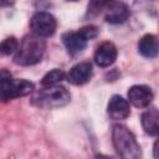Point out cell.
Segmentation results:
<instances>
[{"label": "cell", "instance_id": "cell-11", "mask_svg": "<svg viewBox=\"0 0 159 159\" xmlns=\"http://www.w3.org/2000/svg\"><path fill=\"white\" fill-rule=\"evenodd\" d=\"M62 42L70 55H77L84 50L87 46L86 37L81 34V31H68L62 35Z\"/></svg>", "mask_w": 159, "mask_h": 159}, {"label": "cell", "instance_id": "cell-7", "mask_svg": "<svg viewBox=\"0 0 159 159\" xmlns=\"http://www.w3.org/2000/svg\"><path fill=\"white\" fill-rule=\"evenodd\" d=\"M152 99H153V92L148 86L134 84L128 89V102L137 108L148 107Z\"/></svg>", "mask_w": 159, "mask_h": 159}, {"label": "cell", "instance_id": "cell-18", "mask_svg": "<svg viewBox=\"0 0 159 159\" xmlns=\"http://www.w3.org/2000/svg\"><path fill=\"white\" fill-rule=\"evenodd\" d=\"M67 1H78V0H67Z\"/></svg>", "mask_w": 159, "mask_h": 159}, {"label": "cell", "instance_id": "cell-9", "mask_svg": "<svg viewBox=\"0 0 159 159\" xmlns=\"http://www.w3.org/2000/svg\"><path fill=\"white\" fill-rule=\"evenodd\" d=\"M91 77H92V65L89 62H80L75 65L66 75L67 81L75 86H82L87 83L91 80Z\"/></svg>", "mask_w": 159, "mask_h": 159}, {"label": "cell", "instance_id": "cell-16", "mask_svg": "<svg viewBox=\"0 0 159 159\" xmlns=\"http://www.w3.org/2000/svg\"><path fill=\"white\" fill-rule=\"evenodd\" d=\"M14 4V0H0V9L10 7Z\"/></svg>", "mask_w": 159, "mask_h": 159}, {"label": "cell", "instance_id": "cell-13", "mask_svg": "<svg viewBox=\"0 0 159 159\" xmlns=\"http://www.w3.org/2000/svg\"><path fill=\"white\" fill-rule=\"evenodd\" d=\"M138 50L142 56L148 58H154L158 55V40L154 35L147 34L144 35L138 43Z\"/></svg>", "mask_w": 159, "mask_h": 159}, {"label": "cell", "instance_id": "cell-2", "mask_svg": "<svg viewBox=\"0 0 159 159\" xmlns=\"http://www.w3.org/2000/svg\"><path fill=\"white\" fill-rule=\"evenodd\" d=\"M46 42L43 37L37 36L35 34L26 35L22 40L17 50L15 51L14 62L20 66H32L39 63L45 53Z\"/></svg>", "mask_w": 159, "mask_h": 159}, {"label": "cell", "instance_id": "cell-17", "mask_svg": "<svg viewBox=\"0 0 159 159\" xmlns=\"http://www.w3.org/2000/svg\"><path fill=\"white\" fill-rule=\"evenodd\" d=\"M157 144H158V142H155V143H154V158H158V149H157Z\"/></svg>", "mask_w": 159, "mask_h": 159}, {"label": "cell", "instance_id": "cell-15", "mask_svg": "<svg viewBox=\"0 0 159 159\" xmlns=\"http://www.w3.org/2000/svg\"><path fill=\"white\" fill-rule=\"evenodd\" d=\"M17 46H19V43H17L15 37H12V36L11 37H6L0 43V53L4 55V56L11 55L17 50Z\"/></svg>", "mask_w": 159, "mask_h": 159}, {"label": "cell", "instance_id": "cell-5", "mask_svg": "<svg viewBox=\"0 0 159 159\" xmlns=\"http://www.w3.org/2000/svg\"><path fill=\"white\" fill-rule=\"evenodd\" d=\"M34 91V83L27 80H17L2 68L0 70V101L7 102L17 97L30 94Z\"/></svg>", "mask_w": 159, "mask_h": 159}, {"label": "cell", "instance_id": "cell-3", "mask_svg": "<svg viewBox=\"0 0 159 159\" xmlns=\"http://www.w3.org/2000/svg\"><path fill=\"white\" fill-rule=\"evenodd\" d=\"M70 92L58 84L55 86H42L41 89L36 91L31 98V103L42 109L60 108L70 103Z\"/></svg>", "mask_w": 159, "mask_h": 159}, {"label": "cell", "instance_id": "cell-6", "mask_svg": "<svg viewBox=\"0 0 159 159\" xmlns=\"http://www.w3.org/2000/svg\"><path fill=\"white\" fill-rule=\"evenodd\" d=\"M30 26H31L32 34L41 36V37H48L55 34L57 22H56L55 16L51 15L50 12L37 11L31 17Z\"/></svg>", "mask_w": 159, "mask_h": 159}, {"label": "cell", "instance_id": "cell-12", "mask_svg": "<svg viewBox=\"0 0 159 159\" xmlns=\"http://www.w3.org/2000/svg\"><path fill=\"white\" fill-rule=\"evenodd\" d=\"M144 132L149 135H157L159 132V113L157 108H150L142 114L140 118Z\"/></svg>", "mask_w": 159, "mask_h": 159}, {"label": "cell", "instance_id": "cell-1", "mask_svg": "<svg viewBox=\"0 0 159 159\" xmlns=\"http://www.w3.org/2000/svg\"><path fill=\"white\" fill-rule=\"evenodd\" d=\"M87 15L91 17L102 16L109 24H122L128 20L130 11L127 4L119 0H89Z\"/></svg>", "mask_w": 159, "mask_h": 159}, {"label": "cell", "instance_id": "cell-8", "mask_svg": "<svg viewBox=\"0 0 159 159\" xmlns=\"http://www.w3.org/2000/svg\"><path fill=\"white\" fill-rule=\"evenodd\" d=\"M107 112L109 114V117L114 120H122L129 117L130 114V107H129V102L127 99H124L122 96H112V98L108 102L107 106Z\"/></svg>", "mask_w": 159, "mask_h": 159}, {"label": "cell", "instance_id": "cell-14", "mask_svg": "<svg viewBox=\"0 0 159 159\" xmlns=\"http://www.w3.org/2000/svg\"><path fill=\"white\" fill-rule=\"evenodd\" d=\"M66 78V73L62 70L58 68H53L51 71H48L41 80V86H55L58 84L60 82H62Z\"/></svg>", "mask_w": 159, "mask_h": 159}, {"label": "cell", "instance_id": "cell-10", "mask_svg": "<svg viewBox=\"0 0 159 159\" xmlns=\"http://www.w3.org/2000/svg\"><path fill=\"white\" fill-rule=\"evenodd\" d=\"M117 58V47L114 43L106 41L102 42L94 52V62L99 67H109Z\"/></svg>", "mask_w": 159, "mask_h": 159}, {"label": "cell", "instance_id": "cell-4", "mask_svg": "<svg viewBox=\"0 0 159 159\" xmlns=\"http://www.w3.org/2000/svg\"><path fill=\"white\" fill-rule=\"evenodd\" d=\"M112 142L118 155L124 159H138L142 157L140 147L133 133L123 124H114L112 129Z\"/></svg>", "mask_w": 159, "mask_h": 159}]
</instances>
